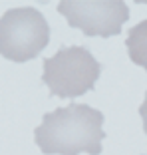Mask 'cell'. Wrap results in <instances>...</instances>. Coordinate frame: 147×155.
<instances>
[{
  "mask_svg": "<svg viewBox=\"0 0 147 155\" xmlns=\"http://www.w3.org/2000/svg\"><path fill=\"white\" fill-rule=\"evenodd\" d=\"M103 137V114L86 104L58 107L34 129V141L46 155H100Z\"/></svg>",
  "mask_w": 147,
  "mask_h": 155,
  "instance_id": "6da1fadb",
  "label": "cell"
},
{
  "mask_svg": "<svg viewBox=\"0 0 147 155\" xmlns=\"http://www.w3.org/2000/svg\"><path fill=\"white\" fill-rule=\"evenodd\" d=\"M101 74V64L83 46H66L58 54L44 60L42 80L50 90V96L62 100L80 97L96 87Z\"/></svg>",
  "mask_w": 147,
  "mask_h": 155,
  "instance_id": "7a4b0ae2",
  "label": "cell"
},
{
  "mask_svg": "<svg viewBox=\"0 0 147 155\" xmlns=\"http://www.w3.org/2000/svg\"><path fill=\"white\" fill-rule=\"evenodd\" d=\"M50 42V26L34 6L10 8L0 18V54L12 62L40 56Z\"/></svg>",
  "mask_w": 147,
  "mask_h": 155,
  "instance_id": "3957f363",
  "label": "cell"
},
{
  "mask_svg": "<svg viewBox=\"0 0 147 155\" xmlns=\"http://www.w3.org/2000/svg\"><path fill=\"white\" fill-rule=\"evenodd\" d=\"M58 12L72 28H80L86 36L101 38L117 36L129 20V8L123 0H62Z\"/></svg>",
  "mask_w": 147,
  "mask_h": 155,
  "instance_id": "277c9868",
  "label": "cell"
},
{
  "mask_svg": "<svg viewBox=\"0 0 147 155\" xmlns=\"http://www.w3.org/2000/svg\"><path fill=\"white\" fill-rule=\"evenodd\" d=\"M125 46H127L131 62L141 66L147 72V20H141V22L129 28Z\"/></svg>",
  "mask_w": 147,
  "mask_h": 155,
  "instance_id": "5b68a950",
  "label": "cell"
},
{
  "mask_svg": "<svg viewBox=\"0 0 147 155\" xmlns=\"http://www.w3.org/2000/svg\"><path fill=\"white\" fill-rule=\"evenodd\" d=\"M139 115L143 119V131L147 133V91H145V100H143L141 107H139Z\"/></svg>",
  "mask_w": 147,
  "mask_h": 155,
  "instance_id": "8992f818",
  "label": "cell"
}]
</instances>
